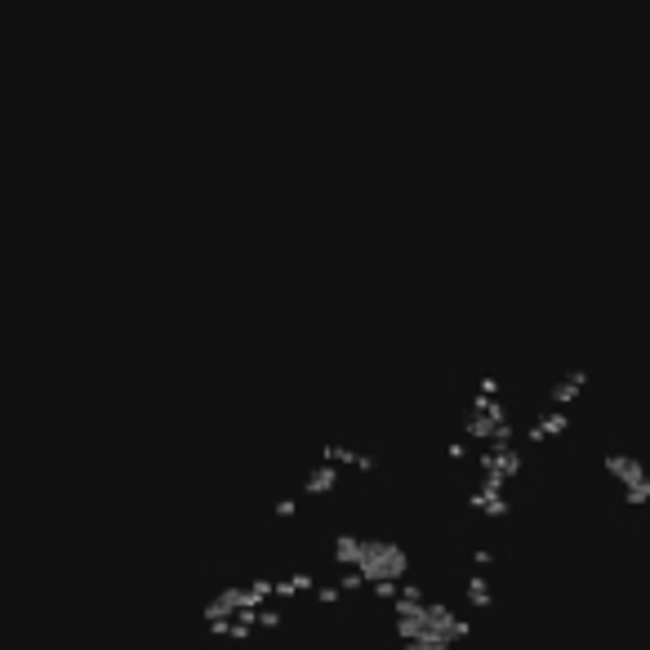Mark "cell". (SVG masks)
Masks as SVG:
<instances>
[{
  "label": "cell",
  "mask_w": 650,
  "mask_h": 650,
  "mask_svg": "<svg viewBox=\"0 0 650 650\" xmlns=\"http://www.w3.org/2000/svg\"><path fill=\"white\" fill-rule=\"evenodd\" d=\"M335 481H339V472H335V468H316V472L303 481V494H321V490H330V486H335Z\"/></svg>",
  "instance_id": "1"
}]
</instances>
